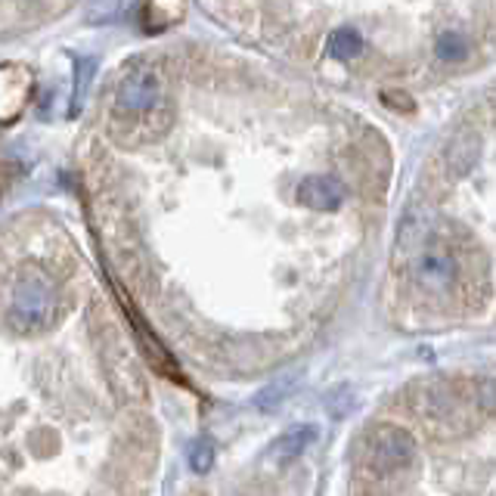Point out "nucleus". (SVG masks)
I'll list each match as a JSON object with an SVG mask.
<instances>
[{"mask_svg": "<svg viewBox=\"0 0 496 496\" xmlns=\"http://www.w3.org/2000/svg\"><path fill=\"white\" fill-rule=\"evenodd\" d=\"M50 314H53L50 288L35 277L19 279L16 292H13V304H10L13 323H16L19 329H41V326L50 323Z\"/></svg>", "mask_w": 496, "mask_h": 496, "instance_id": "obj_1", "label": "nucleus"}, {"mask_svg": "<svg viewBox=\"0 0 496 496\" xmlns=\"http://www.w3.org/2000/svg\"><path fill=\"white\" fill-rule=\"evenodd\" d=\"M366 456H369V465L376 471H397L403 469L410 460L416 456V440L410 438V431L403 429H394V425H381L369 434V450H366Z\"/></svg>", "mask_w": 496, "mask_h": 496, "instance_id": "obj_2", "label": "nucleus"}, {"mask_svg": "<svg viewBox=\"0 0 496 496\" xmlns=\"http://www.w3.org/2000/svg\"><path fill=\"white\" fill-rule=\"evenodd\" d=\"M158 94H162L158 75L152 72L149 66H131L118 84L116 99H118V109L125 112H149L152 106L158 103Z\"/></svg>", "mask_w": 496, "mask_h": 496, "instance_id": "obj_3", "label": "nucleus"}, {"mask_svg": "<svg viewBox=\"0 0 496 496\" xmlns=\"http://www.w3.org/2000/svg\"><path fill=\"white\" fill-rule=\"evenodd\" d=\"M413 273L422 288H429V292H444L456 279V258L450 255V251L429 248L416 258Z\"/></svg>", "mask_w": 496, "mask_h": 496, "instance_id": "obj_4", "label": "nucleus"}, {"mask_svg": "<svg viewBox=\"0 0 496 496\" xmlns=\"http://www.w3.org/2000/svg\"><path fill=\"white\" fill-rule=\"evenodd\" d=\"M295 198L304 205V208L314 211H339L341 202H345V187L341 180L326 177V174H314V177H304L298 183Z\"/></svg>", "mask_w": 496, "mask_h": 496, "instance_id": "obj_5", "label": "nucleus"}, {"mask_svg": "<svg viewBox=\"0 0 496 496\" xmlns=\"http://www.w3.org/2000/svg\"><path fill=\"white\" fill-rule=\"evenodd\" d=\"M28 94H32V72L22 66L6 63L4 72H0V99H4V125H13L16 116L22 112V106L28 103Z\"/></svg>", "mask_w": 496, "mask_h": 496, "instance_id": "obj_6", "label": "nucleus"}, {"mask_svg": "<svg viewBox=\"0 0 496 496\" xmlns=\"http://www.w3.org/2000/svg\"><path fill=\"white\" fill-rule=\"evenodd\" d=\"M187 13V0H147L143 6V28L147 32H165L177 25Z\"/></svg>", "mask_w": 496, "mask_h": 496, "instance_id": "obj_7", "label": "nucleus"}, {"mask_svg": "<svg viewBox=\"0 0 496 496\" xmlns=\"http://www.w3.org/2000/svg\"><path fill=\"white\" fill-rule=\"evenodd\" d=\"M317 440V429L314 425H295V429H288L286 434H279L277 440H273V453L277 456H298L304 453L310 444Z\"/></svg>", "mask_w": 496, "mask_h": 496, "instance_id": "obj_8", "label": "nucleus"}, {"mask_svg": "<svg viewBox=\"0 0 496 496\" xmlns=\"http://www.w3.org/2000/svg\"><path fill=\"white\" fill-rule=\"evenodd\" d=\"M329 53L335 59H357L363 53V37L357 28H339L329 37Z\"/></svg>", "mask_w": 496, "mask_h": 496, "instance_id": "obj_9", "label": "nucleus"}, {"mask_svg": "<svg viewBox=\"0 0 496 496\" xmlns=\"http://www.w3.org/2000/svg\"><path fill=\"white\" fill-rule=\"evenodd\" d=\"M438 53L440 59H447V63H460V59L469 56V37L462 32H447L438 37Z\"/></svg>", "mask_w": 496, "mask_h": 496, "instance_id": "obj_10", "label": "nucleus"}, {"mask_svg": "<svg viewBox=\"0 0 496 496\" xmlns=\"http://www.w3.org/2000/svg\"><path fill=\"white\" fill-rule=\"evenodd\" d=\"M94 72H96V59L94 56H81L78 59V87H75V96H72V116H78V112H81Z\"/></svg>", "mask_w": 496, "mask_h": 496, "instance_id": "obj_11", "label": "nucleus"}, {"mask_svg": "<svg viewBox=\"0 0 496 496\" xmlns=\"http://www.w3.org/2000/svg\"><path fill=\"white\" fill-rule=\"evenodd\" d=\"M292 391V379H279L277 385H267L261 394L255 397V407L264 410V413H270V410H277L282 403V397Z\"/></svg>", "mask_w": 496, "mask_h": 496, "instance_id": "obj_12", "label": "nucleus"}, {"mask_svg": "<svg viewBox=\"0 0 496 496\" xmlns=\"http://www.w3.org/2000/svg\"><path fill=\"white\" fill-rule=\"evenodd\" d=\"M211 465H215V447H211V440H196L189 447V469L205 475V471H211Z\"/></svg>", "mask_w": 496, "mask_h": 496, "instance_id": "obj_13", "label": "nucleus"}, {"mask_svg": "<svg viewBox=\"0 0 496 496\" xmlns=\"http://www.w3.org/2000/svg\"><path fill=\"white\" fill-rule=\"evenodd\" d=\"M121 0H90L87 4V19L90 22H109L118 13Z\"/></svg>", "mask_w": 496, "mask_h": 496, "instance_id": "obj_14", "label": "nucleus"}]
</instances>
